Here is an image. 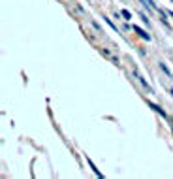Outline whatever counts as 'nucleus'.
Wrapping results in <instances>:
<instances>
[{
  "label": "nucleus",
  "instance_id": "nucleus-3",
  "mask_svg": "<svg viewBox=\"0 0 173 179\" xmlns=\"http://www.w3.org/2000/svg\"><path fill=\"white\" fill-rule=\"evenodd\" d=\"M89 166H90V168H92V170H94V173H96V175H98V177H102V173H100V170H98V168H96V166H94V162H92V160H90V159H89Z\"/></svg>",
  "mask_w": 173,
  "mask_h": 179
},
{
  "label": "nucleus",
  "instance_id": "nucleus-2",
  "mask_svg": "<svg viewBox=\"0 0 173 179\" xmlns=\"http://www.w3.org/2000/svg\"><path fill=\"white\" fill-rule=\"evenodd\" d=\"M132 28H134V30H136V32H137V34H139V36H141L143 40H151V36L147 34V32H145L143 28H139V27H132Z\"/></svg>",
  "mask_w": 173,
  "mask_h": 179
},
{
  "label": "nucleus",
  "instance_id": "nucleus-4",
  "mask_svg": "<svg viewBox=\"0 0 173 179\" xmlns=\"http://www.w3.org/2000/svg\"><path fill=\"white\" fill-rule=\"evenodd\" d=\"M122 17H124V19H130L132 15H130V11H128V10H122Z\"/></svg>",
  "mask_w": 173,
  "mask_h": 179
},
{
  "label": "nucleus",
  "instance_id": "nucleus-1",
  "mask_svg": "<svg viewBox=\"0 0 173 179\" xmlns=\"http://www.w3.org/2000/svg\"><path fill=\"white\" fill-rule=\"evenodd\" d=\"M147 106H149L151 109H154L156 113H160L162 117H166V111H164V109H160V106H156V104H153V102H147Z\"/></svg>",
  "mask_w": 173,
  "mask_h": 179
},
{
  "label": "nucleus",
  "instance_id": "nucleus-5",
  "mask_svg": "<svg viewBox=\"0 0 173 179\" xmlns=\"http://www.w3.org/2000/svg\"><path fill=\"white\" fill-rule=\"evenodd\" d=\"M169 15H171V17H173V11H171V13H169Z\"/></svg>",
  "mask_w": 173,
  "mask_h": 179
}]
</instances>
